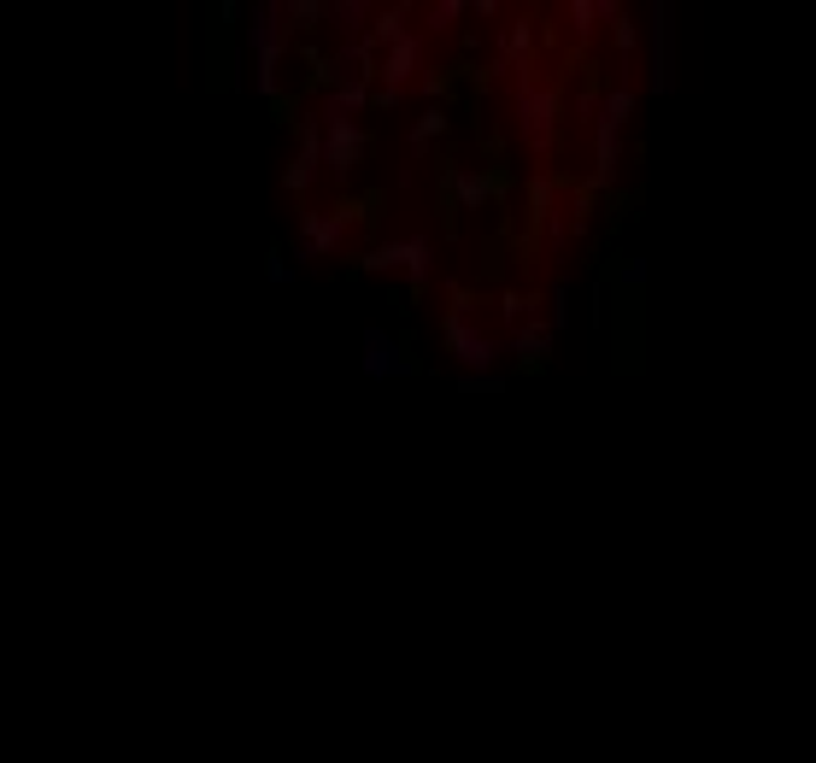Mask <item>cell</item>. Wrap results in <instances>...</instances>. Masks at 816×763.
I'll return each instance as SVG.
<instances>
[{"label": "cell", "mask_w": 816, "mask_h": 763, "mask_svg": "<svg viewBox=\"0 0 816 763\" xmlns=\"http://www.w3.org/2000/svg\"><path fill=\"white\" fill-rule=\"evenodd\" d=\"M323 124V118H318ZM364 153H370V135L353 124V118H341V124H323V165L335 171V177H347L353 165H359Z\"/></svg>", "instance_id": "2"}, {"label": "cell", "mask_w": 816, "mask_h": 763, "mask_svg": "<svg viewBox=\"0 0 816 763\" xmlns=\"http://www.w3.org/2000/svg\"><path fill=\"white\" fill-rule=\"evenodd\" d=\"M652 89H670V6H652Z\"/></svg>", "instance_id": "8"}, {"label": "cell", "mask_w": 816, "mask_h": 763, "mask_svg": "<svg viewBox=\"0 0 816 763\" xmlns=\"http://www.w3.org/2000/svg\"><path fill=\"white\" fill-rule=\"evenodd\" d=\"M441 124H447L441 112H423V118H417V130H411V147L423 153V147H429V135H441Z\"/></svg>", "instance_id": "9"}, {"label": "cell", "mask_w": 816, "mask_h": 763, "mask_svg": "<svg viewBox=\"0 0 816 763\" xmlns=\"http://www.w3.org/2000/svg\"><path fill=\"white\" fill-rule=\"evenodd\" d=\"M341 229H347V218L300 212V259H312V253H329V247H341Z\"/></svg>", "instance_id": "6"}, {"label": "cell", "mask_w": 816, "mask_h": 763, "mask_svg": "<svg viewBox=\"0 0 816 763\" xmlns=\"http://www.w3.org/2000/svg\"><path fill=\"white\" fill-rule=\"evenodd\" d=\"M541 347H546V329H523L511 341V353H523V359H541Z\"/></svg>", "instance_id": "11"}, {"label": "cell", "mask_w": 816, "mask_h": 763, "mask_svg": "<svg viewBox=\"0 0 816 763\" xmlns=\"http://www.w3.org/2000/svg\"><path fill=\"white\" fill-rule=\"evenodd\" d=\"M265 276H271V282H288V276H294V265H288L282 253H271V259H265Z\"/></svg>", "instance_id": "12"}, {"label": "cell", "mask_w": 816, "mask_h": 763, "mask_svg": "<svg viewBox=\"0 0 816 763\" xmlns=\"http://www.w3.org/2000/svg\"><path fill=\"white\" fill-rule=\"evenodd\" d=\"M447 347H453V359H458V364H470L476 376H482V364H494V359H499V347L488 341V335H476V329L464 323V312L447 317Z\"/></svg>", "instance_id": "4"}, {"label": "cell", "mask_w": 816, "mask_h": 763, "mask_svg": "<svg viewBox=\"0 0 816 763\" xmlns=\"http://www.w3.org/2000/svg\"><path fill=\"white\" fill-rule=\"evenodd\" d=\"M453 188H458V200H464V206H482V200H488V182H482V177H453Z\"/></svg>", "instance_id": "10"}, {"label": "cell", "mask_w": 816, "mask_h": 763, "mask_svg": "<svg viewBox=\"0 0 816 763\" xmlns=\"http://www.w3.org/2000/svg\"><path fill=\"white\" fill-rule=\"evenodd\" d=\"M417 359H406V347L388 335V329H364V376H411Z\"/></svg>", "instance_id": "3"}, {"label": "cell", "mask_w": 816, "mask_h": 763, "mask_svg": "<svg viewBox=\"0 0 816 763\" xmlns=\"http://www.w3.org/2000/svg\"><path fill=\"white\" fill-rule=\"evenodd\" d=\"M417 59H423V42H417V36H400V42L388 47V65H382L388 94H382V100H394V89H400L406 77H417Z\"/></svg>", "instance_id": "7"}, {"label": "cell", "mask_w": 816, "mask_h": 763, "mask_svg": "<svg viewBox=\"0 0 816 763\" xmlns=\"http://www.w3.org/2000/svg\"><path fill=\"white\" fill-rule=\"evenodd\" d=\"M517 112H523V135H529L535 147H546V141H552V118H558V94L523 89L517 94Z\"/></svg>", "instance_id": "5"}, {"label": "cell", "mask_w": 816, "mask_h": 763, "mask_svg": "<svg viewBox=\"0 0 816 763\" xmlns=\"http://www.w3.org/2000/svg\"><path fill=\"white\" fill-rule=\"evenodd\" d=\"M429 259H435V247H429V235H406V241H388V247H370L364 253V270H406L411 282H423L429 276Z\"/></svg>", "instance_id": "1"}]
</instances>
